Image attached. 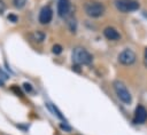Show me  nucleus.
I'll use <instances>...</instances> for the list:
<instances>
[{"instance_id": "12", "label": "nucleus", "mask_w": 147, "mask_h": 135, "mask_svg": "<svg viewBox=\"0 0 147 135\" xmlns=\"http://www.w3.org/2000/svg\"><path fill=\"white\" fill-rule=\"evenodd\" d=\"M65 19H67V24H68L70 31H71V32H76V29H77V22H76V18H75L74 16L69 15Z\"/></svg>"}, {"instance_id": "2", "label": "nucleus", "mask_w": 147, "mask_h": 135, "mask_svg": "<svg viewBox=\"0 0 147 135\" xmlns=\"http://www.w3.org/2000/svg\"><path fill=\"white\" fill-rule=\"evenodd\" d=\"M84 10H85V14L88 16V17H92V18H98L100 16H102L105 14V6L102 2L100 1H96V0H90V1H86L85 5H84Z\"/></svg>"}, {"instance_id": "16", "label": "nucleus", "mask_w": 147, "mask_h": 135, "mask_svg": "<svg viewBox=\"0 0 147 135\" xmlns=\"http://www.w3.org/2000/svg\"><path fill=\"white\" fill-rule=\"evenodd\" d=\"M23 88H24L28 93L32 92V86H31V84H29V82H24V84H23Z\"/></svg>"}, {"instance_id": "9", "label": "nucleus", "mask_w": 147, "mask_h": 135, "mask_svg": "<svg viewBox=\"0 0 147 135\" xmlns=\"http://www.w3.org/2000/svg\"><path fill=\"white\" fill-rule=\"evenodd\" d=\"M103 35L108 39V40H111V41H116V40H119L121 39V34L119 32L113 27V26H107L103 29Z\"/></svg>"}, {"instance_id": "3", "label": "nucleus", "mask_w": 147, "mask_h": 135, "mask_svg": "<svg viewBox=\"0 0 147 135\" xmlns=\"http://www.w3.org/2000/svg\"><path fill=\"white\" fill-rule=\"evenodd\" d=\"M113 87H114L115 94L117 95V97L121 102H123L124 104H131V102H132L131 93L129 92V89L126 88V86L123 81L114 80L113 81Z\"/></svg>"}, {"instance_id": "19", "label": "nucleus", "mask_w": 147, "mask_h": 135, "mask_svg": "<svg viewBox=\"0 0 147 135\" xmlns=\"http://www.w3.org/2000/svg\"><path fill=\"white\" fill-rule=\"evenodd\" d=\"M60 127L63 129V130H67V132H70L71 130V127H69L68 125H65V124H61L60 125Z\"/></svg>"}, {"instance_id": "6", "label": "nucleus", "mask_w": 147, "mask_h": 135, "mask_svg": "<svg viewBox=\"0 0 147 135\" xmlns=\"http://www.w3.org/2000/svg\"><path fill=\"white\" fill-rule=\"evenodd\" d=\"M71 11L70 0H57V15L62 18H67Z\"/></svg>"}, {"instance_id": "8", "label": "nucleus", "mask_w": 147, "mask_h": 135, "mask_svg": "<svg viewBox=\"0 0 147 135\" xmlns=\"http://www.w3.org/2000/svg\"><path fill=\"white\" fill-rule=\"evenodd\" d=\"M147 120V110L142 105H138L134 111V117H133V122L134 124H145Z\"/></svg>"}, {"instance_id": "13", "label": "nucleus", "mask_w": 147, "mask_h": 135, "mask_svg": "<svg viewBox=\"0 0 147 135\" xmlns=\"http://www.w3.org/2000/svg\"><path fill=\"white\" fill-rule=\"evenodd\" d=\"M26 1H28V0H13V3H14V6H15L16 8L22 9V8L26 5Z\"/></svg>"}, {"instance_id": "1", "label": "nucleus", "mask_w": 147, "mask_h": 135, "mask_svg": "<svg viewBox=\"0 0 147 135\" xmlns=\"http://www.w3.org/2000/svg\"><path fill=\"white\" fill-rule=\"evenodd\" d=\"M71 57L76 65H88L93 61V56L83 47H75L72 49Z\"/></svg>"}, {"instance_id": "21", "label": "nucleus", "mask_w": 147, "mask_h": 135, "mask_svg": "<svg viewBox=\"0 0 147 135\" xmlns=\"http://www.w3.org/2000/svg\"><path fill=\"white\" fill-rule=\"evenodd\" d=\"M13 90H16V93H17V95H20V96H22V92H21V90H20V89H17V88H16V86H15V85H14V86H13Z\"/></svg>"}, {"instance_id": "18", "label": "nucleus", "mask_w": 147, "mask_h": 135, "mask_svg": "<svg viewBox=\"0 0 147 135\" xmlns=\"http://www.w3.org/2000/svg\"><path fill=\"white\" fill-rule=\"evenodd\" d=\"M5 10H6V5L2 0H0V14H2Z\"/></svg>"}, {"instance_id": "10", "label": "nucleus", "mask_w": 147, "mask_h": 135, "mask_svg": "<svg viewBox=\"0 0 147 135\" xmlns=\"http://www.w3.org/2000/svg\"><path fill=\"white\" fill-rule=\"evenodd\" d=\"M46 106H47V109H48L54 116H56V117L60 118V119H64V116L62 114V112H61L54 104H52V103H46Z\"/></svg>"}, {"instance_id": "20", "label": "nucleus", "mask_w": 147, "mask_h": 135, "mask_svg": "<svg viewBox=\"0 0 147 135\" xmlns=\"http://www.w3.org/2000/svg\"><path fill=\"white\" fill-rule=\"evenodd\" d=\"M144 64L147 68V47L145 48V51H144Z\"/></svg>"}, {"instance_id": "4", "label": "nucleus", "mask_w": 147, "mask_h": 135, "mask_svg": "<svg viewBox=\"0 0 147 135\" xmlns=\"http://www.w3.org/2000/svg\"><path fill=\"white\" fill-rule=\"evenodd\" d=\"M115 7L121 13H132L139 9L140 5L136 0H116Z\"/></svg>"}, {"instance_id": "22", "label": "nucleus", "mask_w": 147, "mask_h": 135, "mask_svg": "<svg viewBox=\"0 0 147 135\" xmlns=\"http://www.w3.org/2000/svg\"><path fill=\"white\" fill-rule=\"evenodd\" d=\"M0 86H3V81L0 79Z\"/></svg>"}, {"instance_id": "7", "label": "nucleus", "mask_w": 147, "mask_h": 135, "mask_svg": "<svg viewBox=\"0 0 147 135\" xmlns=\"http://www.w3.org/2000/svg\"><path fill=\"white\" fill-rule=\"evenodd\" d=\"M52 18H53V10H52V8L49 6H44L40 9V11H39V16H38L39 23L42 24V25L49 24Z\"/></svg>"}, {"instance_id": "17", "label": "nucleus", "mask_w": 147, "mask_h": 135, "mask_svg": "<svg viewBox=\"0 0 147 135\" xmlns=\"http://www.w3.org/2000/svg\"><path fill=\"white\" fill-rule=\"evenodd\" d=\"M0 78H1L2 80H6V79H8V78H9V77H8V74H7V73H6L1 68H0Z\"/></svg>"}, {"instance_id": "14", "label": "nucleus", "mask_w": 147, "mask_h": 135, "mask_svg": "<svg viewBox=\"0 0 147 135\" xmlns=\"http://www.w3.org/2000/svg\"><path fill=\"white\" fill-rule=\"evenodd\" d=\"M52 51L55 54V55H59L62 53V46L61 45H54L53 48H52Z\"/></svg>"}, {"instance_id": "15", "label": "nucleus", "mask_w": 147, "mask_h": 135, "mask_svg": "<svg viewBox=\"0 0 147 135\" xmlns=\"http://www.w3.org/2000/svg\"><path fill=\"white\" fill-rule=\"evenodd\" d=\"M7 19H8L9 22H11V23H17V22H18V17H17L15 14H9V15L7 16Z\"/></svg>"}, {"instance_id": "11", "label": "nucleus", "mask_w": 147, "mask_h": 135, "mask_svg": "<svg viewBox=\"0 0 147 135\" xmlns=\"http://www.w3.org/2000/svg\"><path fill=\"white\" fill-rule=\"evenodd\" d=\"M30 37H31V39H32L33 41H36V42H42L46 35H45V33L41 32V31H34V32H32V33L30 34Z\"/></svg>"}, {"instance_id": "5", "label": "nucleus", "mask_w": 147, "mask_h": 135, "mask_svg": "<svg viewBox=\"0 0 147 135\" xmlns=\"http://www.w3.org/2000/svg\"><path fill=\"white\" fill-rule=\"evenodd\" d=\"M118 62L122 64V65H126V66H129V65H132L134 62H136V58H137V56H136V53L132 50V49H130V48H125L124 50H122L119 54H118Z\"/></svg>"}]
</instances>
